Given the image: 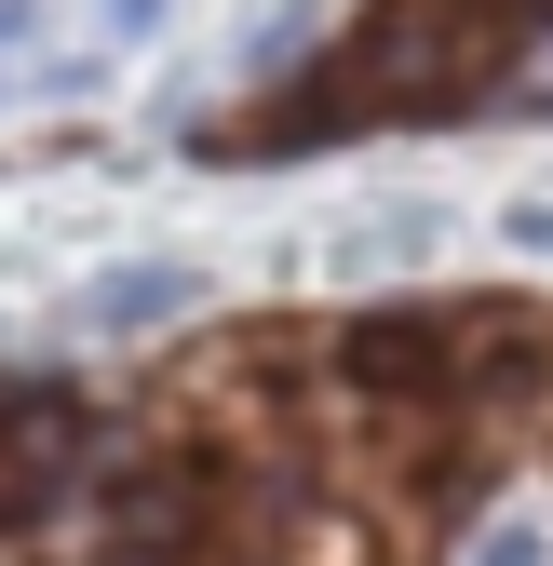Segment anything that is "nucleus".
<instances>
[{
  "label": "nucleus",
  "mask_w": 553,
  "mask_h": 566,
  "mask_svg": "<svg viewBox=\"0 0 553 566\" xmlns=\"http://www.w3.org/2000/svg\"><path fill=\"white\" fill-rule=\"evenodd\" d=\"M163 28V0H95V41H149Z\"/></svg>",
  "instance_id": "obj_3"
},
{
  "label": "nucleus",
  "mask_w": 553,
  "mask_h": 566,
  "mask_svg": "<svg viewBox=\"0 0 553 566\" xmlns=\"http://www.w3.org/2000/svg\"><path fill=\"white\" fill-rule=\"evenodd\" d=\"M472 566H553V526L540 513H500L487 539H472Z\"/></svg>",
  "instance_id": "obj_2"
},
{
  "label": "nucleus",
  "mask_w": 553,
  "mask_h": 566,
  "mask_svg": "<svg viewBox=\"0 0 553 566\" xmlns=\"http://www.w3.org/2000/svg\"><path fill=\"white\" fill-rule=\"evenodd\" d=\"M41 41V0H0V54H28Z\"/></svg>",
  "instance_id": "obj_4"
},
{
  "label": "nucleus",
  "mask_w": 553,
  "mask_h": 566,
  "mask_svg": "<svg viewBox=\"0 0 553 566\" xmlns=\"http://www.w3.org/2000/svg\"><path fill=\"white\" fill-rule=\"evenodd\" d=\"M0 95H14V82H0Z\"/></svg>",
  "instance_id": "obj_5"
},
{
  "label": "nucleus",
  "mask_w": 553,
  "mask_h": 566,
  "mask_svg": "<svg viewBox=\"0 0 553 566\" xmlns=\"http://www.w3.org/2000/svg\"><path fill=\"white\" fill-rule=\"evenodd\" d=\"M189 311H202V270L189 256H122V270H95L82 297H67L82 337H149V324H189Z\"/></svg>",
  "instance_id": "obj_1"
}]
</instances>
